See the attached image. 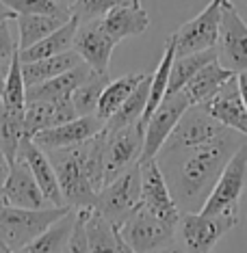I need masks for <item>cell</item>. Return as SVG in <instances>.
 <instances>
[{
	"label": "cell",
	"instance_id": "37",
	"mask_svg": "<svg viewBox=\"0 0 247 253\" xmlns=\"http://www.w3.org/2000/svg\"><path fill=\"white\" fill-rule=\"evenodd\" d=\"M18 50H20V45L13 39V35H11L9 22H2V24H0V65H7L9 67L11 59L15 56Z\"/></svg>",
	"mask_w": 247,
	"mask_h": 253
},
{
	"label": "cell",
	"instance_id": "11",
	"mask_svg": "<svg viewBox=\"0 0 247 253\" xmlns=\"http://www.w3.org/2000/svg\"><path fill=\"white\" fill-rule=\"evenodd\" d=\"M189 106H191V102H189V97L182 89L176 91V93L165 95V100L160 102L158 108L146 122V143H143L141 163L158 156L160 147L169 139V134L174 132L176 124L180 122V117L185 115Z\"/></svg>",
	"mask_w": 247,
	"mask_h": 253
},
{
	"label": "cell",
	"instance_id": "1",
	"mask_svg": "<svg viewBox=\"0 0 247 253\" xmlns=\"http://www.w3.org/2000/svg\"><path fill=\"white\" fill-rule=\"evenodd\" d=\"M243 143H247L243 132L226 128L217 139L202 145L160 149L158 167L180 212H199L204 208L223 167Z\"/></svg>",
	"mask_w": 247,
	"mask_h": 253
},
{
	"label": "cell",
	"instance_id": "2",
	"mask_svg": "<svg viewBox=\"0 0 247 253\" xmlns=\"http://www.w3.org/2000/svg\"><path fill=\"white\" fill-rule=\"evenodd\" d=\"M85 156H87V141L48 152V158L54 167L56 180H59L63 199H65V206H70L74 210L94 208L98 197V188L89 180Z\"/></svg>",
	"mask_w": 247,
	"mask_h": 253
},
{
	"label": "cell",
	"instance_id": "46",
	"mask_svg": "<svg viewBox=\"0 0 247 253\" xmlns=\"http://www.w3.org/2000/svg\"><path fill=\"white\" fill-rule=\"evenodd\" d=\"M0 204H4V195H2V184H0Z\"/></svg>",
	"mask_w": 247,
	"mask_h": 253
},
{
	"label": "cell",
	"instance_id": "14",
	"mask_svg": "<svg viewBox=\"0 0 247 253\" xmlns=\"http://www.w3.org/2000/svg\"><path fill=\"white\" fill-rule=\"evenodd\" d=\"M117 42L102 28L100 20L78 22L76 35H74V50L80 54L91 70L96 72H108L111 65V54Z\"/></svg>",
	"mask_w": 247,
	"mask_h": 253
},
{
	"label": "cell",
	"instance_id": "25",
	"mask_svg": "<svg viewBox=\"0 0 247 253\" xmlns=\"http://www.w3.org/2000/svg\"><path fill=\"white\" fill-rule=\"evenodd\" d=\"M78 28V20L72 18L65 22L61 28H56L54 33H50L48 37H44L42 42H37L35 45L26 50H20V61L22 63H31V61H39V59H48V56L67 52L74 48V35H76Z\"/></svg>",
	"mask_w": 247,
	"mask_h": 253
},
{
	"label": "cell",
	"instance_id": "31",
	"mask_svg": "<svg viewBox=\"0 0 247 253\" xmlns=\"http://www.w3.org/2000/svg\"><path fill=\"white\" fill-rule=\"evenodd\" d=\"M24 136H28L24 126V111H13L0 102V147L7 154L9 163H13L18 156L20 143Z\"/></svg>",
	"mask_w": 247,
	"mask_h": 253
},
{
	"label": "cell",
	"instance_id": "13",
	"mask_svg": "<svg viewBox=\"0 0 247 253\" xmlns=\"http://www.w3.org/2000/svg\"><path fill=\"white\" fill-rule=\"evenodd\" d=\"M141 206L171 225H178L180 221L182 212L169 191V184L165 180L156 158L141 163Z\"/></svg>",
	"mask_w": 247,
	"mask_h": 253
},
{
	"label": "cell",
	"instance_id": "35",
	"mask_svg": "<svg viewBox=\"0 0 247 253\" xmlns=\"http://www.w3.org/2000/svg\"><path fill=\"white\" fill-rule=\"evenodd\" d=\"M122 4H141V0H76L72 7V15L78 22L100 20L111 9L122 7Z\"/></svg>",
	"mask_w": 247,
	"mask_h": 253
},
{
	"label": "cell",
	"instance_id": "47",
	"mask_svg": "<svg viewBox=\"0 0 247 253\" xmlns=\"http://www.w3.org/2000/svg\"><path fill=\"white\" fill-rule=\"evenodd\" d=\"M61 2H65V4H70V7H74V2H76V0H61Z\"/></svg>",
	"mask_w": 247,
	"mask_h": 253
},
{
	"label": "cell",
	"instance_id": "41",
	"mask_svg": "<svg viewBox=\"0 0 247 253\" xmlns=\"http://www.w3.org/2000/svg\"><path fill=\"white\" fill-rule=\"evenodd\" d=\"M237 78H239V89H241V95H243V102H245V106H247V72H243V74H237Z\"/></svg>",
	"mask_w": 247,
	"mask_h": 253
},
{
	"label": "cell",
	"instance_id": "43",
	"mask_svg": "<svg viewBox=\"0 0 247 253\" xmlns=\"http://www.w3.org/2000/svg\"><path fill=\"white\" fill-rule=\"evenodd\" d=\"M119 253H137V251L130 249V247L124 243V238H122V243H119Z\"/></svg>",
	"mask_w": 247,
	"mask_h": 253
},
{
	"label": "cell",
	"instance_id": "26",
	"mask_svg": "<svg viewBox=\"0 0 247 253\" xmlns=\"http://www.w3.org/2000/svg\"><path fill=\"white\" fill-rule=\"evenodd\" d=\"M146 76H148V72H133V74H126V76L111 80L104 87V91H102L100 102H98V111H96L98 117L106 124L119 111V106L130 97V93L139 87V83Z\"/></svg>",
	"mask_w": 247,
	"mask_h": 253
},
{
	"label": "cell",
	"instance_id": "8",
	"mask_svg": "<svg viewBox=\"0 0 247 253\" xmlns=\"http://www.w3.org/2000/svg\"><path fill=\"white\" fill-rule=\"evenodd\" d=\"M119 234H122L124 243L133 251L154 253L176 238L178 225H171V223L163 221L156 214H152L150 210L139 206V210L133 216L126 218V223L119 227Z\"/></svg>",
	"mask_w": 247,
	"mask_h": 253
},
{
	"label": "cell",
	"instance_id": "29",
	"mask_svg": "<svg viewBox=\"0 0 247 253\" xmlns=\"http://www.w3.org/2000/svg\"><path fill=\"white\" fill-rule=\"evenodd\" d=\"M219 54H217V48H210V50H202V52H193V54H182L178 56L174 63H171V72H169V87H167V95L169 93H176L180 91L185 84L191 80L195 74L202 70L204 65L217 61Z\"/></svg>",
	"mask_w": 247,
	"mask_h": 253
},
{
	"label": "cell",
	"instance_id": "6",
	"mask_svg": "<svg viewBox=\"0 0 247 253\" xmlns=\"http://www.w3.org/2000/svg\"><path fill=\"white\" fill-rule=\"evenodd\" d=\"M247 186V143H243L234 156L228 160L223 167L219 180H217L212 193L206 199L204 208L199 212L206 214H219V212H237L239 214V204L243 197V191Z\"/></svg>",
	"mask_w": 247,
	"mask_h": 253
},
{
	"label": "cell",
	"instance_id": "23",
	"mask_svg": "<svg viewBox=\"0 0 247 253\" xmlns=\"http://www.w3.org/2000/svg\"><path fill=\"white\" fill-rule=\"evenodd\" d=\"M85 212V234L91 253H119L122 234L108 218L96 208H87Z\"/></svg>",
	"mask_w": 247,
	"mask_h": 253
},
{
	"label": "cell",
	"instance_id": "38",
	"mask_svg": "<svg viewBox=\"0 0 247 253\" xmlns=\"http://www.w3.org/2000/svg\"><path fill=\"white\" fill-rule=\"evenodd\" d=\"M154 253H189V251H187V247L182 245V240L176 236V238L171 240L169 245H165L163 249H158V251H154Z\"/></svg>",
	"mask_w": 247,
	"mask_h": 253
},
{
	"label": "cell",
	"instance_id": "24",
	"mask_svg": "<svg viewBox=\"0 0 247 253\" xmlns=\"http://www.w3.org/2000/svg\"><path fill=\"white\" fill-rule=\"evenodd\" d=\"M74 223H76V210H70L59 221H54L48 229H44L37 238H33L26 247H22L15 253H63L67 247V240L72 236Z\"/></svg>",
	"mask_w": 247,
	"mask_h": 253
},
{
	"label": "cell",
	"instance_id": "30",
	"mask_svg": "<svg viewBox=\"0 0 247 253\" xmlns=\"http://www.w3.org/2000/svg\"><path fill=\"white\" fill-rule=\"evenodd\" d=\"M18 22V45L20 50H26L31 45H35L37 42H42L44 37H48L50 33H54L56 28H61L67 22V18H59V15H18L15 18Z\"/></svg>",
	"mask_w": 247,
	"mask_h": 253
},
{
	"label": "cell",
	"instance_id": "17",
	"mask_svg": "<svg viewBox=\"0 0 247 253\" xmlns=\"http://www.w3.org/2000/svg\"><path fill=\"white\" fill-rule=\"evenodd\" d=\"M15 158H22L28 165V169L33 171V175H35L39 188L44 191L50 206H65V199H63L59 180H56L54 167L48 158V152H44V149L33 141V136H24V139H22Z\"/></svg>",
	"mask_w": 247,
	"mask_h": 253
},
{
	"label": "cell",
	"instance_id": "40",
	"mask_svg": "<svg viewBox=\"0 0 247 253\" xmlns=\"http://www.w3.org/2000/svg\"><path fill=\"white\" fill-rule=\"evenodd\" d=\"M15 18H18V15L4 4V0H0V24H2V22H9V20H15Z\"/></svg>",
	"mask_w": 247,
	"mask_h": 253
},
{
	"label": "cell",
	"instance_id": "42",
	"mask_svg": "<svg viewBox=\"0 0 247 253\" xmlns=\"http://www.w3.org/2000/svg\"><path fill=\"white\" fill-rule=\"evenodd\" d=\"M7 65H0V100H2V89H4V78H7Z\"/></svg>",
	"mask_w": 247,
	"mask_h": 253
},
{
	"label": "cell",
	"instance_id": "34",
	"mask_svg": "<svg viewBox=\"0 0 247 253\" xmlns=\"http://www.w3.org/2000/svg\"><path fill=\"white\" fill-rule=\"evenodd\" d=\"M4 4L15 15H59V18H72V7L61 0H4Z\"/></svg>",
	"mask_w": 247,
	"mask_h": 253
},
{
	"label": "cell",
	"instance_id": "28",
	"mask_svg": "<svg viewBox=\"0 0 247 253\" xmlns=\"http://www.w3.org/2000/svg\"><path fill=\"white\" fill-rule=\"evenodd\" d=\"M150 83H152V74H148V76L139 83V87L130 93L128 100L119 106V111L104 124V130L115 132V130L126 128V126H133L137 122H141L143 113H146V106H148V97H150Z\"/></svg>",
	"mask_w": 247,
	"mask_h": 253
},
{
	"label": "cell",
	"instance_id": "22",
	"mask_svg": "<svg viewBox=\"0 0 247 253\" xmlns=\"http://www.w3.org/2000/svg\"><path fill=\"white\" fill-rule=\"evenodd\" d=\"M232 76H237V74L230 72L228 67H223L219 59H217V61L208 63V65H204L202 70L182 87V91L187 93L191 104H204V102L210 100Z\"/></svg>",
	"mask_w": 247,
	"mask_h": 253
},
{
	"label": "cell",
	"instance_id": "10",
	"mask_svg": "<svg viewBox=\"0 0 247 253\" xmlns=\"http://www.w3.org/2000/svg\"><path fill=\"white\" fill-rule=\"evenodd\" d=\"M221 9H223V0H210L202 13L195 15L193 20H189L187 24H182L171 35L176 42L178 56L217 48L219 26H221Z\"/></svg>",
	"mask_w": 247,
	"mask_h": 253
},
{
	"label": "cell",
	"instance_id": "19",
	"mask_svg": "<svg viewBox=\"0 0 247 253\" xmlns=\"http://www.w3.org/2000/svg\"><path fill=\"white\" fill-rule=\"evenodd\" d=\"M74 117H78V115L72 100H28L24 108L26 134L35 136L37 132L70 122Z\"/></svg>",
	"mask_w": 247,
	"mask_h": 253
},
{
	"label": "cell",
	"instance_id": "15",
	"mask_svg": "<svg viewBox=\"0 0 247 253\" xmlns=\"http://www.w3.org/2000/svg\"><path fill=\"white\" fill-rule=\"evenodd\" d=\"M102 130H104V122L98 115H87V117H74L70 122H63L59 126H52V128L37 132L33 136V141L44 152H50V149H61V147L85 143Z\"/></svg>",
	"mask_w": 247,
	"mask_h": 253
},
{
	"label": "cell",
	"instance_id": "45",
	"mask_svg": "<svg viewBox=\"0 0 247 253\" xmlns=\"http://www.w3.org/2000/svg\"><path fill=\"white\" fill-rule=\"evenodd\" d=\"M241 4H243V11H245V15H243V13H241V15H243V18L247 20V0H241Z\"/></svg>",
	"mask_w": 247,
	"mask_h": 253
},
{
	"label": "cell",
	"instance_id": "33",
	"mask_svg": "<svg viewBox=\"0 0 247 253\" xmlns=\"http://www.w3.org/2000/svg\"><path fill=\"white\" fill-rule=\"evenodd\" d=\"M0 102L7 108H13V111H24L26 108V83H24V74H22L20 50L9 63L4 89H2V100Z\"/></svg>",
	"mask_w": 247,
	"mask_h": 253
},
{
	"label": "cell",
	"instance_id": "4",
	"mask_svg": "<svg viewBox=\"0 0 247 253\" xmlns=\"http://www.w3.org/2000/svg\"><path fill=\"white\" fill-rule=\"evenodd\" d=\"M139 206H141V163H137L98 191L94 208L102 212L119 229L126 223V218L133 216L139 210Z\"/></svg>",
	"mask_w": 247,
	"mask_h": 253
},
{
	"label": "cell",
	"instance_id": "12",
	"mask_svg": "<svg viewBox=\"0 0 247 253\" xmlns=\"http://www.w3.org/2000/svg\"><path fill=\"white\" fill-rule=\"evenodd\" d=\"M226 130L219 119H215L208 113V108L204 104H191L180 117V122L176 124L174 132L169 134V139L165 141V145L160 149H178V147H191V145H202L221 134Z\"/></svg>",
	"mask_w": 247,
	"mask_h": 253
},
{
	"label": "cell",
	"instance_id": "36",
	"mask_svg": "<svg viewBox=\"0 0 247 253\" xmlns=\"http://www.w3.org/2000/svg\"><path fill=\"white\" fill-rule=\"evenodd\" d=\"M63 253H91L87 234H85V212L83 210H76V223H74L72 236L67 240V247Z\"/></svg>",
	"mask_w": 247,
	"mask_h": 253
},
{
	"label": "cell",
	"instance_id": "9",
	"mask_svg": "<svg viewBox=\"0 0 247 253\" xmlns=\"http://www.w3.org/2000/svg\"><path fill=\"white\" fill-rule=\"evenodd\" d=\"M217 54L219 63L230 72H247V20L232 0H223Z\"/></svg>",
	"mask_w": 247,
	"mask_h": 253
},
{
	"label": "cell",
	"instance_id": "7",
	"mask_svg": "<svg viewBox=\"0 0 247 253\" xmlns=\"http://www.w3.org/2000/svg\"><path fill=\"white\" fill-rule=\"evenodd\" d=\"M146 124L137 122L122 130H104V184L122 175L126 169L141 163Z\"/></svg>",
	"mask_w": 247,
	"mask_h": 253
},
{
	"label": "cell",
	"instance_id": "21",
	"mask_svg": "<svg viewBox=\"0 0 247 253\" xmlns=\"http://www.w3.org/2000/svg\"><path fill=\"white\" fill-rule=\"evenodd\" d=\"M89 74H91V67L83 61L80 65L59 74V76L44 80L39 84H33V87H26V102L28 100H72L74 91L80 87V83Z\"/></svg>",
	"mask_w": 247,
	"mask_h": 253
},
{
	"label": "cell",
	"instance_id": "3",
	"mask_svg": "<svg viewBox=\"0 0 247 253\" xmlns=\"http://www.w3.org/2000/svg\"><path fill=\"white\" fill-rule=\"evenodd\" d=\"M70 210V206L18 208V206L0 204V240H4L11 249L18 251Z\"/></svg>",
	"mask_w": 247,
	"mask_h": 253
},
{
	"label": "cell",
	"instance_id": "16",
	"mask_svg": "<svg viewBox=\"0 0 247 253\" xmlns=\"http://www.w3.org/2000/svg\"><path fill=\"white\" fill-rule=\"evenodd\" d=\"M2 195L4 204L18 206V208H46V206H50L33 171L28 169V165L22 158H15L11 163L9 175L2 182Z\"/></svg>",
	"mask_w": 247,
	"mask_h": 253
},
{
	"label": "cell",
	"instance_id": "27",
	"mask_svg": "<svg viewBox=\"0 0 247 253\" xmlns=\"http://www.w3.org/2000/svg\"><path fill=\"white\" fill-rule=\"evenodd\" d=\"M83 63L80 54L76 50H67V52L48 56V59H39V61H31V63H22V74H24V83L26 87H33V84H39L44 80H50L59 74L72 70Z\"/></svg>",
	"mask_w": 247,
	"mask_h": 253
},
{
	"label": "cell",
	"instance_id": "5",
	"mask_svg": "<svg viewBox=\"0 0 247 253\" xmlns=\"http://www.w3.org/2000/svg\"><path fill=\"white\" fill-rule=\"evenodd\" d=\"M237 225V212H219V214L182 212L178 221V238L182 240L189 253H212L215 245Z\"/></svg>",
	"mask_w": 247,
	"mask_h": 253
},
{
	"label": "cell",
	"instance_id": "18",
	"mask_svg": "<svg viewBox=\"0 0 247 253\" xmlns=\"http://www.w3.org/2000/svg\"><path fill=\"white\" fill-rule=\"evenodd\" d=\"M204 106L226 128L239 130L247 136V106L243 102V95H241L237 76H232L210 100H206Z\"/></svg>",
	"mask_w": 247,
	"mask_h": 253
},
{
	"label": "cell",
	"instance_id": "44",
	"mask_svg": "<svg viewBox=\"0 0 247 253\" xmlns=\"http://www.w3.org/2000/svg\"><path fill=\"white\" fill-rule=\"evenodd\" d=\"M0 253H15V251L11 249V247L4 243V240H0Z\"/></svg>",
	"mask_w": 247,
	"mask_h": 253
},
{
	"label": "cell",
	"instance_id": "39",
	"mask_svg": "<svg viewBox=\"0 0 247 253\" xmlns=\"http://www.w3.org/2000/svg\"><path fill=\"white\" fill-rule=\"evenodd\" d=\"M9 169H11V163H9L7 154L2 152V147H0V184H2L4 180H7V175H9Z\"/></svg>",
	"mask_w": 247,
	"mask_h": 253
},
{
	"label": "cell",
	"instance_id": "32",
	"mask_svg": "<svg viewBox=\"0 0 247 253\" xmlns=\"http://www.w3.org/2000/svg\"><path fill=\"white\" fill-rule=\"evenodd\" d=\"M111 83V76L108 72H96L91 70V74L80 83V87L74 91L72 95V104L76 108L78 117H87V115H96L98 111V102H100V95L104 87Z\"/></svg>",
	"mask_w": 247,
	"mask_h": 253
},
{
	"label": "cell",
	"instance_id": "20",
	"mask_svg": "<svg viewBox=\"0 0 247 253\" xmlns=\"http://www.w3.org/2000/svg\"><path fill=\"white\" fill-rule=\"evenodd\" d=\"M100 22H102V28L117 43L128 37L141 35L150 26V18H148L146 9L141 4H122V7H115L106 15H102Z\"/></svg>",
	"mask_w": 247,
	"mask_h": 253
}]
</instances>
